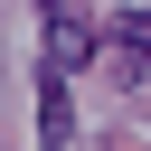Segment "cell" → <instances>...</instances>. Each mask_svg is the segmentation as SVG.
<instances>
[{"mask_svg":"<svg viewBox=\"0 0 151 151\" xmlns=\"http://www.w3.org/2000/svg\"><path fill=\"white\" fill-rule=\"evenodd\" d=\"M94 57H104V28H94L76 0H57V9H47V66L76 76V66H94Z\"/></svg>","mask_w":151,"mask_h":151,"instance_id":"cell-1","label":"cell"},{"mask_svg":"<svg viewBox=\"0 0 151 151\" xmlns=\"http://www.w3.org/2000/svg\"><path fill=\"white\" fill-rule=\"evenodd\" d=\"M104 66H113V85L151 76V9H113L104 19Z\"/></svg>","mask_w":151,"mask_h":151,"instance_id":"cell-2","label":"cell"},{"mask_svg":"<svg viewBox=\"0 0 151 151\" xmlns=\"http://www.w3.org/2000/svg\"><path fill=\"white\" fill-rule=\"evenodd\" d=\"M76 142V104H66V76L38 66V151H66Z\"/></svg>","mask_w":151,"mask_h":151,"instance_id":"cell-3","label":"cell"},{"mask_svg":"<svg viewBox=\"0 0 151 151\" xmlns=\"http://www.w3.org/2000/svg\"><path fill=\"white\" fill-rule=\"evenodd\" d=\"M38 9H57V0H38Z\"/></svg>","mask_w":151,"mask_h":151,"instance_id":"cell-4","label":"cell"}]
</instances>
